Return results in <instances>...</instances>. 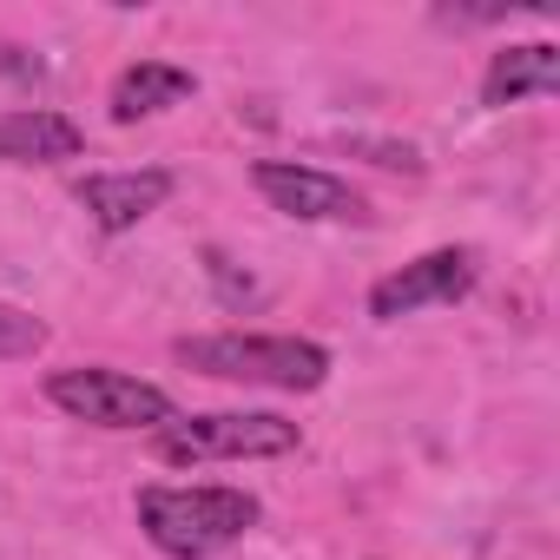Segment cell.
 I'll use <instances>...</instances> for the list:
<instances>
[{
  "label": "cell",
  "mask_w": 560,
  "mask_h": 560,
  "mask_svg": "<svg viewBox=\"0 0 560 560\" xmlns=\"http://www.w3.org/2000/svg\"><path fill=\"white\" fill-rule=\"evenodd\" d=\"M350 152H370V165H389V172H422L416 145H389V139H350Z\"/></svg>",
  "instance_id": "cell-12"
},
{
  "label": "cell",
  "mask_w": 560,
  "mask_h": 560,
  "mask_svg": "<svg viewBox=\"0 0 560 560\" xmlns=\"http://www.w3.org/2000/svg\"><path fill=\"white\" fill-rule=\"evenodd\" d=\"M185 370L218 376V383H264V389H324L330 376V350L311 337H244V330H218V337H178L172 343Z\"/></svg>",
  "instance_id": "cell-2"
},
{
  "label": "cell",
  "mask_w": 560,
  "mask_h": 560,
  "mask_svg": "<svg viewBox=\"0 0 560 560\" xmlns=\"http://www.w3.org/2000/svg\"><path fill=\"white\" fill-rule=\"evenodd\" d=\"M80 152H86V132L54 106L0 113V165H60V159H80Z\"/></svg>",
  "instance_id": "cell-8"
},
{
  "label": "cell",
  "mask_w": 560,
  "mask_h": 560,
  "mask_svg": "<svg viewBox=\"0 0 560 560\" xmlns=\"http://www.w3.org/2000/svg\"><path fill=\"white\" fill-rule=\"evenodd\" d=\"M560 93V47L527 40V47H501L481 73V106H514V100H553Z\"/></svg>",
  "instance_id": "cell-9"
},
{
  "label": "cell",
  "mask_w": 560,
  "mask_h": 560,
  "mask_svg": "<svg viewBox=\"0 0 560 560\" xmlns=\"http://www.w3.org/2000/svg\"><path fill=\"white\" fill-rule=\"evenodd\" d=\"M139 527L172 560H211L257 527V501L244 488H139Z\"/></svg>",
  "instance_id": "cell-1"
},
{
  "label": "cell",
  "mask_w": 560,
  "mask_h": 560,
  "mask_svg": "<svg viewBox=\"0 0 560 560\" xmlns=\"http://www.w3.org/2000/svg\"><path fill=\"white\" fill-rule=\"evenodd\" d=\"M475 277H481L475 270V250H462V244L422 250L416 264H402V270H389V277H376V284H370V317L396 324V317H416L429 304H462L475 291Z\"/></svg>",
  "instance_id": "cell-6"
},
{
  "label": "cell",
  "mask_w": 560,
  "mask_h": 560,
  "mask_svg": "<svg viewBox=\"0 0 560 560\" xmlns=\"http://www.w3.org/2000/svg\"><path fill=\"white\" fill-rule=\"evenodd\" d=\"M73 198L86 205V218L100 231H132L172 198V172H159V165H145V172H93V178H80Z\"/></svg>",
  "instance_id": "cell-7"
},
{
  "label": "cell",
  "mask_w": 560,
  "mask_h": 560,
  "mask_svg": "<svg viewBox=\"0 0 560 560\" xmlns=\"http://www.w3.org/2000/svg\"><path fill=\"white\" fill-rule=\"evenodd\" d=\"M47 402L67 409L73 422H93V429H165L178 416L159 383H139L126 370H106V363L54 370L47 376Z\"/></svg>",
  "instance_id": "cell-4"
},
{
  "label": "cell",
  "mask_w": 560,
  "mask_h": 560,
  "mask_svg": "<svg viewBox=\"0 0 560 560\" xmlns=\"http://www.w3.org/2000/svg\"><path fill=\"white\" fill-rule=\"evenodd\" d=\"M159 435V462H264V455H291L298 422L270 416V409H218V416H172Z\"/></svg>",
  "instance_id": "cell-3"
},
{
  "label": "cell",
  "mask_w": 560,
  "mask_h": 560,
  "mask_svg": "<svg viewBox=\"0 0 560 560\" xmlns=\"http://www.w3.org/2000/svg\"><path fill=\"white\" fill-rule=\"evenodd\" d=\"M191 93H198V80H191L185 67H172V60H139V67H126V73L113 80V119L132 126V119H152V113L191 100Z\"/></svg>",
  "instance_id": "cell-10"
},
{
  "label": "cell",
  "mask_w": 560,
  "mask_h": 560,
  "mask_svg": "<svg viewBox=\"0 0 560 560\" xmlns=\"http://www.w3.org/2000/svg\"><path fill=\"white\" fill-rule=\"evenodd\" d=\"M250 185L270 198V211H284L298 224H363L370 218V205H363L357 185H343L337 172L298 165V159H257Z\"/></svg>",
  "instance_id": "cell-5"
},
{
  "label": "cell",
  "mask_w": 560,
  "mask_h": 560,
  "mask_svg": "<svg viewBox=\"0 0 560 560\" xmlns=\"http://www.w3.org/2000/svg\"><path fill=\"white\" fill-rule=\"evenodd\" d=\"M40 350H47V324L34 311H21V304L0 298V363H27Z\"/></svg>",
  "instance_id": "cell-11"
}]
</instances>
